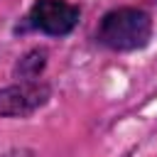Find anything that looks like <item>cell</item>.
Returning <instances> with one entry per match:
<instances>
[{
  "label": "cell",
  "instance_id": "6da1fadb",
  "mask_svg": "<svg viewBox=\"0 0 157 157\" xmlns=\"http://www.w3.org/2000/svg\"><path fill=\"white\" fill-rule=\"evenodd\" d=\"M152 32L150 17L137 7H120L103 17L98 27V39L110 49H137L147 44Z\"/></svg>",
  "mask_w": 157,
  "mask_h": 157
},
{
  "label": "cell",
  "instance_id": "7a4b0ae2",
  "mask_svg": "<svg viewBox=\"0 0 157 157\" xmlns=\"http://www.w3.org/2000/svg\"><path fill=\"white\" fill-rule=\"evenodd\" d=\"M78 22V7L64 0H37L32 7V25L47 34H66Z\"/></svg>",
  "mask_w": 157,
  "mask_h": 157
},
{
  "label": "cell",
  "instance_id": "3957f363",
  "mask_svg": "<svg viewBox=\"0 0 157 157\" xmlns=\"http://www.w3.org/2000/svg\"><path fill=\"white\" fill-rule=\"evenodd\" d=\"M49 96V88L44 83H20L0 91V118L5 115H27L34 108H39Z\"/></svg>",
  "mask_w": 157,
  "mask_h": 157
},
{
  "label": "cell",
  "instance_id": "277c9868",
  "mask_svg": "<svg viewBox=\"0 0 157 157\" xmlns=\"http://www.w3.org/2000/svg\"><path fill=\"white\" fill-rule=\"evenodd\" d=\"M44 66V52H34V54H29L27 59H22V66L17 69L25 78H32V76H37L39 74V69Z\"/></svg>",
  "mask_w": 157,
  "mask_h": 157
}]
</instances>
